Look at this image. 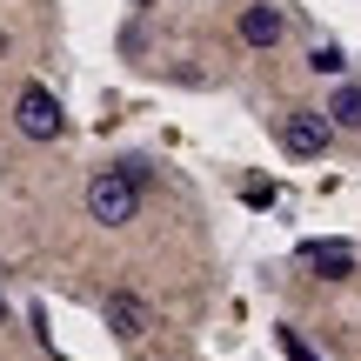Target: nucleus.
Here are the masks:
<instances>
[{"label":"nucleus","instance_id":"f257e3e1","mask_svg":"<svg viewBox=\"0 0 361 361\" xmlns=\"http://www.w3.org/2000/svg\"><path fill=\"white\" fill-rule=\"evenodd\" d=\"M147 161H121V168H101L87 180V221L94 228H128L141 214V194H147Z\"/></svg>","mask_w":361,"mask_h":361},{"label":"nucleus","instance_id":"f03ea898","mask_svg":"<svg viewBox=\"0 0 361 361\" xmlns=\"http://www.w3.org/2000/svg\"><path fill=\"white\" fill-rule=\"evenodd\" d=\"M13 128L27 134V141H61L67 134V107L54 87H40V80H27L20 94H13Z\"/></svg>","mask_w":361,"mask_h":361},{"label":"nucleus","instance_id":"7ed1b4c3","mask_svg":"<svg viewBox=\"0 0 361 361\" xmlns=\"http://www.w3.org/2000/svg\"><path fill=\"white\" fill-rule=\"evenodd\" d=\"M274 134H281V147L295 161H322L328 147H335V121H328L322 107H295V114H281V128H274Z\"/></svg>","mask_w":361,"mask_h":361},{"label":"nucleus","instance_id":"20e7f679","mask_svg":"<svg viewBox=\"0 0 361 361\" xmlns=\"http://www.w3.org/2000/svg\"><path fill=\"white\" fill-rule=\"evenodd\" d=\"M295 261H301V274H314V281H355V268H361L355 241H335V234H314V241H301Z\"/></svg>","mask_w":361,"mask_h":361},{"label":"nucleus","instance_id":"39448f33","mask_svg":"<svg viewBox=\"0 0 361 361\" xmlns=\"http://www.w3.org/2000/svg\"><path fill=\"white\" fill-rule=\"evenodd\" d=\"M101 322H107V335H114V341H141L147 328H154V308H147L134 288H114L107 308H101Z\"/></svg>","mask_w":361,"mask_h":361},{"label":"nucleus","instance_id":"423d86ee","mask_svg":"<svg viewBox=\"0 0 361 361\" xmlns=\"http://www.w3.org/2000/svg\"><path fill=\"white\" fill-rule=\"evenodd\" d=\"M234 34H241V47H281V34H288V13H281V7H268V0H255V7H241Z\"/></svg>","mask_w":361,"mask_h":361},{"label":"nucleus","instance_id":"0eeeda50","mask_svg":"<svg viewBox=\"0 0 361 361\" xmlns=\"http://www.w3.org/2000/svg\"><path fill=\"white\" fill-rule=\"evenodd\" d=\"M328 121H335V128H361V80H335V94H328V107H322Z\"/></svg>","mask_w":361,"mask_h":361},{"label":"nucleus","instance_id":"6e6552de","mask_svg":"<svg viewBox=\"0 0 361 361\" xmlns=\"http://www.w3.org/2000/svg\"><path fill=\"white\" fill-rule=\"evenodd\" d=\"M308 67H314V74H328V80H341V67H348V54H341L335 40H322V47L308 54Z\"/></svg>","mask_w":361,"mask_h":361},{"label":"nucleus","instance_id":"1a4fd4ad","mask_svg":"<svg viewBox=\"0 0 361 361\" xmlns=\"http://www.w3.org/2000/svg\"><path fill=\"white\" fill-rule=\"evenodd\" d=\"M274 341H281V355H288V361H322V355L308 348V341L295 335V328H274Z\"/></svg>","mask_w":361,"mask_h":361},{"label":"nucleus","instance_id":"9d476101","mask_svg":"<svg viewBox=\"0 0 361 361\" xmlns=\"http://www.w3.org/2000/svg\"><path fill=\"white\" fill-rule=\"evenodd\" d=\"M0 328H7V295H0Z\"/></svg>","mask_w":361,"mask_h":361},{"label":"nucleus","instance_id":"9b49d317","mask_svg":"<svg viewBox=\"0 0 361 361\" xmlns=\"http://www.w3.org/2000/svg\"><path fill=\"white\" fill-rule=\"evenodd\" d=\"M128 7H154V0H128Z\"/></svg>","mask_w":361,"mask_h":361}]
</instances>
